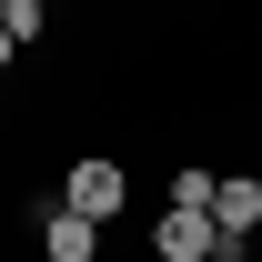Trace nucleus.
<instances>
[{
    "label": "nucleus",
    "instance_id": "7ed1b4c3",
    "mask_svg": "<svg viewBox=\"0 0 262 262\" xmlns=\"http://www.w3.org/2000/svg\"><path fill=\"white\" fill-rule=\"evenodd\" d=\"M212 222H222V262L252 242V222H262V171H222V192H212Z\"/></svg>",
    "mask_w": 262,
    "mask_h": 262
},
{
    "label": "nucleus",
    "instance_id": "39448f33",
    "mask_svg": "<svg viewBox=\"0 0 262 262\" xmlns=\"http://www.w3.org/2000/svg\"><path fill=\"white\" fill-rule=\"evenodd\" d=\"M40 20H51V0H0V31L10 40H40Z\"/></svg>",
    "mask_w": 262,
    "mask_h": 262
},
{
    "label": "nucleus",
    "instance_id": "0eeeda50",
    "mask_svg": "<svg viewBox=\"0 0 262 262\" xmlns=\"http://www.w3.org/2000/svg\"><path fill=\"white\" fill-rule=\"evenodd\" d=\"M10 61H20V40H10V31H0V71H10Z\"/></svg>",
    "mask_w": 262,
    "mask_h": 262
},
{
    "label": "nucleus",
    "instance_id": "20e7f679",
    "mask_svg": "<svg viewBox=\"0 0 262 262\" xmlns=\"http://www.w3.org/2000/svg\"><path fill=\"white\" fill-rule=\"evenodd\" d=\"M40 252H51V262H91V252H101V222H91V212H71V202H61V212L40 222Z\"/></svg>",
    "mask_w": 262,
    "mask_h": 262
},
{
    "label": "nucleus",
    "instance_id": "423d86ee",
    "mask_svg": "<svg viewBox=\"0 0 262 262\" xmlns=\"http://www.w3.org/2000/svg\"><path fill=\"white\" fill-rule=\"evenodd\" d=\"M212 192H222V171H171V202L182 212H212Z\"/></svg>",
    "mask_w": 262,
    "mask_h": 262
},
{
    "label": "nucleus",
    "instance_id": "f257e3e1",
    "mask_svg": "<svg viewBox=\"0 0 262 262\" xmlns=\"http://www.w3.org/2000/svg\"><path fill=\"white\" fill-rule=\"evenodd\" d=\"M151 252H162V262H222V222L171 202V212H151Z\"/></svg>",
    "mask_w": 262,
    "mask_h": 262
},
{
    "label": "nucleus",
    "instance_id": "f03ea898",
    "mask_svg": "<svg viewBox=\"0 0 262 262\" xmlns=\"http://www.w3.org/2000/svg\"><path fill=\"white\" fill-rule=\"evenodd\" d=\"M61 202H71V212H91V222H111V212L131 202V171H121V162H101V151H91V162H71Z\"/></svg>",
    "mask_w": 262,
    "mask_h": 262
}]
</instances>
